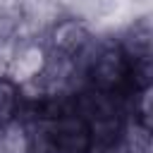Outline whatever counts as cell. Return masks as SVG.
Here are the masks:
<instances>
[{"instance_id":"6","label":"cell","mask_w":153,"mask_h":153,"mask_svg":"<svg viewBox=\"0 0 153 153\" xmlns=\"http://www.w3.org/2000/svg\"><path fill=\"white\" fill-rule=\"evenodd\" d=\"M127 115L131 122L153 134V76L136 84V88L127 98Z\"/></svg>"},{"instance_id":"1","label":"cell","mask_w":153,"mask_h":153,"mask_svg":"<svg viewBox=\"0 0 153 153\" xmlns=\"http://www.w3.org/2000/svg\"><path fill=\"white\" fill-rule=\"evenodd\" d=\"M74 74L81 76V88L122 100H127L139 84V67L117 38H96L84 57L74 65Z\"/></svg>"},{"instance_id":"3","label":"cell","mask_w":153,"mask_h":153,"mask_svg":"<svg viewBox=\"0 0 153 153\" xmlns=\"http://www.w3.org/2000/svg\"><path fill=\"white\" fill-rule=\"evenodd\" d=\"M53 67V55L45 45V41L38 38H19L17 41V53H14V62L10 69V81H14L22 91H29L38 84H43V79L48 76Z\"/></svg>"},{"instance_id":"4","label":"cell","mask_w":153,"mask_h":153,"mask_svg":"<svg viewBox=\"0 0 153 153\" xmlns=\"http://www.w3.org/2000/svg\"><path fill=\"white\" fill-rule=\"evenodd\" d=\"M0 153H38L31 120L24 112L0 129Z\"/></svg>"},{"instance_id":"5","label":"cell","mask_w":153,"mask_h":153,"mask_svg":"<svg viewBox=\"0 0 153 153\" xmlns=\"http://www.w3.org/2000/svg\"><path fill=\"white\" fill-rule=\"evenodd\" d=\"M117 41L122 43V48L127 50V55L134 60V65L139 69L153 67V24L151 22H141V24L131 26Z\"/></svg>"},{"instance_id":"8","label":"cell","mask_w":153,"mask_h":153,"mask_svg":"<svg viewBox=\"0 0 153 153\" xmlns=\"http://www.w3.org/2000/svg\"><path fill=\"white\" fill-rule=\"evenodd\" d=\"M17 36H10V33H2L0 36V79H7L10 76V69H12V62H14V53H17Z\"/></svg>"},{"instance_id":"7","label":"cell","mask_w":153,"mask_h":153,"mask_svg":"<svg viewBox=\"0 0 153 153\" xmlns=\"http://www.w3.org/2000/svg\"><path fill=\"white\" fill-rule=\"evenodd\" d=\"M22 108H24L22 88L10 79H0V129L7 122H12L14 117H19Z\"/></svg>"},{"instance_id":"2","label":"cell","mask_w":153,"mask_h":153,"mask_svg":"<svg viewBox=\"0 0 153 153\" xmlns=\"http://www.w3.org/2000/svg\"><path fill=\"white\" fill-rule=\"evenodd\" d=\"M43 41H45L53 60L76 65L84 57V53L91 48L96 36H93L91 26L84 19H79V17H60V19H55L50 24V29H48Z\"/></svg>"}]
</instances>
